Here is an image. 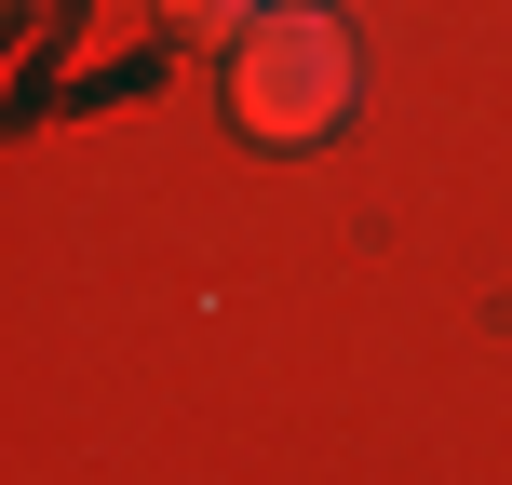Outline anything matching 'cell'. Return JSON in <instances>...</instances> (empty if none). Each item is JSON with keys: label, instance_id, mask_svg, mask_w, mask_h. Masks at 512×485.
Segmentation results:
<instances>
[{"label": "cell", "instance_id": "6da1fadb", "mask_svg": "<svg viewBox=\"0 0 512 485\" xmlns=\"http://www.w3.org/2000/svg\"><path fill=\"white\" fill-rule=\"evenodd\" d=\"M351 81H364L351 27H337L324 0H270V14L230 41V122L256 149H310V135L351 122Z\"/></svg>", "mask_w": 512, "mask_h": 485}, {"label": "cell", "instance_id": "7a4b0ae2", "mask_svg": "<svg viewBox=\"0 0 512 485\" xmlns=\"http://www.w3.org/2000/svg\"><path fill=\"white\" fill-rule=\"evenodd\" d=\"M256 14H270V0H162V27H176V41H243Z\"/></svg>", "mask_w": 512, "mask_h": 485}]
</instances>
